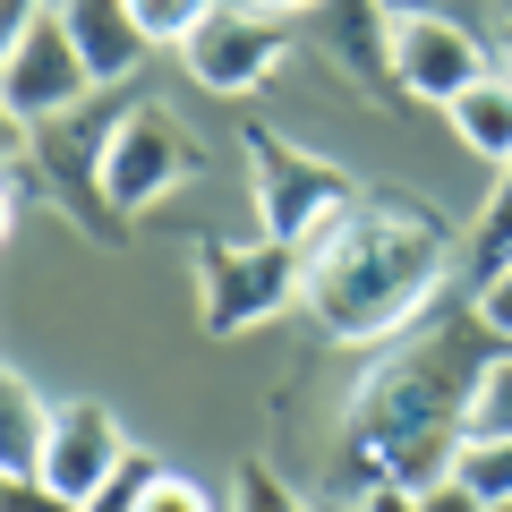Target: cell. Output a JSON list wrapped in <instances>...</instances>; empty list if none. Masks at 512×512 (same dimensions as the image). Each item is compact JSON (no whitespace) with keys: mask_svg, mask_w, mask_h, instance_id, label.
<instances>
[{"mask_svg":"<svg viewBox=\"0 0 512 512\" xmlns=\"http://www.w3.org/2000/svg\"><path fill=\"white\" fill-rule=\"evenodd\" d=\"M495 359V333L478 308L436 316V325L393 333L367 384L350 393L342 419V461H333V487L367 495V487H444L470 444V393Z\"/></svg>","mask_w":512,"mask_h":512,"instance_id":"1","label":"cell"},{"mask_svg":"<svg viewBox=\"0 0 512 512\" xmlns=\"http://www.w3.org/2000/svg\"><path fill=\"white\" fill-rule=\"evenodd\" d=\"M299 256H308V291L299 299L333 342H393L436 308V291L453 282V265L470 248L419 197H359Z\"/></svg>","mask_w":512,"mask_h":512,"instance_id":"2","label":"cell"},{"mask_svg":"<svg viewBox=\"0 0 512 512\" xmlns=\"http://www.w3.org/2000/svg\"><path fill=\"white\" fill-rule=\"evenodd\" d=\"M43 137H26V120H9V137H18V154L43 171V197L60 205L69 222H86V239H120V205H111L103 188V163H111V128H120V103L111 94H94V103L60 111V120H35Z\"/></svg>","mask_w":512,"mask_h":512,"instance_id":"3","label":"cell"},{"mask_svg":"<svg viewBox=\"0 0 512 512\" xmlns=\"http://www.w3.org/2000/svg\"><path fill=\"white\" fill-rule=\"evenodd\" d=\"M308 291V256L291 239L256 231V239H205L197 248V316L214 333H248L265 316H282Z\"/></svg>","mask_w":512,"mask_h":512,"instance_id":"4","label":"cell"},{"mask_svg":"<svg viewBox=\"0 0 512 512\" xmlns=\"http://www.w3.org/2000/svg\"><path fill=\"white\" fill-rule=\"evenodd\" d=\"M248 188H256V231L291 239V248H308L316 231H333V222L359 205L350 171H333L325 154L291 146L274 128H248Z\"/></svg>","mask_w":512,"mask_h":512,"instance_id":"5","label":"cell"},{"mask_svg":"<svg viewBox=\"0 0 512 512\" xmlns=\"http://www.w3.org/2000/svg\"><path fill=\"white\" fill-rule=\"evenodd\" d=\"M0 86H9V120H60V111H77L94 94V69L86 52H77L69 18H60V0L43 9L26 35H9V60H0Z\"/></svg>","mask_w":512,"mask_h":512,"instance_id":"6","label":"cell"},{"mask_svg":"<svg viewBox=\"0 0 512 512\" xmlns=\"http://www.w3.org/2000/svg\"><path fill=\"white\" fill-rule=\"evenodd\" d=\"M197 137H188L180 120H171L163 103H128L120 111V128H111V163H103V188H111V205L120 214H137V205H154V197H171L180 180H197Z\"/></svg>","mask_w":512,"mask_h":512,"instance_id":"7","label":"cell"},{"mask_svg":"<svg viewBox=\"0 0 512 512\" xmlns=\"http://www.w3.org/2000/svg\"><path fill=\"white\" fill-rule=\"evenodd\" d=\"M495 69V43L478 35V18H393V86L419 103L453 111L461 86Z\"/></svg>","mask_w":512,"mask_h":512,"instance_id":"8","label":"cell"},{"mask_svg":"<svg viewBox=\"0 0 512 512\" xmlns=\"http://www.w3.org/2000/svg\"><path fill=\"white\" fill-rule=\"evenodd\" d=\"M180 52H188V69H197L205 94H256L282 69L291 35H282V18H265V9H248V0H214V18H205Z\"/></svg>","mask_w":512,"mask_h":512,"instance_id":"9","label":"cell"},{"mask_svg":"<svg viewBox=\"0 0 512 512\" xmlns=\"http://www.w3.org/2000/svg\"><path fill=\"white\" fill-rule=\"evenodd\" d=\"M128 461V436L103 402H52V436H43V478H52L69 504H86L111 470Z\"/></svg>","mask_w":512,"mask_h":512,"instance_id":"10","label":"cell"},{"mask_svg":"<svg viewBox=\"0 0 512 512\" xmlns=\"http://www.w3.org/2000/svg\"><path fill=\"white\" fill-rule=\"evenodd\" d=\"M60 18H69L94 86H128V77H137V60H146V26H137L128 0H60Z\"/></svg>","mask_w":512,"mask_h":512,"instance_id":"11","label":"cell"},{"mask_svg":"<svg viewBox=\"0 0 512 512\" xmlns=\"http://www.w3.org/2000/svg\"><path fill=\"white\" fill-rule=\"evenodd\" d=\"M325 9V43L342 69H359L367 86H393V9L384 0H316Z\"/></svg>","mask_w":512,"mask_h":512,"instance_id":"12","label":"cell"},{"mask_svg":"<svg viewBox=\"0 0 512 512\" xmlns=\"http://www.w3.org/2000/svg\"><path fill=\"white\" fill-rule=\"evenodd\" d=\"M444 120H453L461 154H478V163H495V171L512 163V77L504 69H487L478 86H461V103L444 111Z\"/></svg>","mask_w":512,"mask_h":512,"instance_id":"13","label":"cell"},{"mask_svg":"<svg viewBox=\"0 0 512 512\" xmlns=\"http://www.w3.org/2000/svg\"><path fill=\"white\" fill-rule=\"evenodd\" d=\"M43 436H52V402H35V384L9 367L0 376V478H35Z\"/></svg>","mask_w":512,"mask_h":512,"instance_id":"14","label":"cell"},{"mask_svg":"<svg viewBox=\"0 0 512 512\" xmlns=\"http://www.w3.org/2000/svg\"><path fill=\"white\" fill-rule=\"evenodd\" d=\"M461 265H470V282H487L495 265H512V163L495 171V197L478 205V231H470V256Z\"/></svg>","mask_w":512,"mask_h":512,"instance_id":"15","label":"cell"},{"mask_svg":"<svg viewBox=\"0 0 512 512\" xmlns=\"http://www.w3.org/2000/svg\"><path fill=\"white\" fill-rule=\"evenodd\" d=\"M453 478L478 495V504H512V436H470L461 444V461H453Z\"/></svg>","mask_w":512,"mask_h":512,"instance_id":"16","label":"cell"},{"mask_svg":"<svg viewBox=\"0 0 512 512\" xmlns=\"http://www.w3.org/2000/svg\"><path fill=\"white\" fill-rule=\"evenodd\" d=\"M470 436H512V342L487 359V376L470 393Z\"/></svg>","mask_w":512,"mask_h":512,"instance_id":"17","label":"cell"},{"mask_svg":"<svg viewBox=\"0 0 512 512\" xmlns=\"http://www.w3.org/2000/svg\"><path fill=\"white\" fill-rule=\"evenodd\" d=\"M154 478H163V461L128 444V461H120V470H111L103 487L86 495V512H137V504H146V487H154Z\"/></svg>","mask_w":512,"mask_h":512,"instance_id":"18","label":"cell"},{"mask_svg":"<svg viewBox=\"0 0 512 512\" xmlns=\"http://www.w3.org/2000/svg\"><path fill=\"white\" fill-rule=\"evenodd\" d=\"M128 9H137L146 43H188L205 18H214V0H128Z\"/></svg>","mask_w":512,"mask_h":512,"instance_id":"19","label":"cell"},{"mask_svg":"<svg viewBox=\"0 0 512 512\" xmlns=\"http://www.w3.org/2000/svg\"><path fill=\"white\" fill-rule=\"evenodd\" d=\"M231 512H299V495L282 487L274 470H256V461H248V470L231 478Z\"/></svg>","mask_w":512,"mask_h":512,"instance_id":"20","label":"cell"},{"mask_svg":"<svg viewBox=\"0 0 512 512\" xmlns=\"http://www.w3.org/2000/svg\"><path fill=\"white\" fill-rule=\"evenodd\" d=\"M0 512H86V504H69V495L35 470V478H0Z\"/></svg>","mask_w":512,"mask_h":512,"instance_id":"21","label":"cell"},{"mask_svg":"<svg viewBox=\"0 0 512 512\" xmlns=\"http://www.w3.org/2000/svg\"><path fill=\"white\" fill-rule=\"evenodd\" d=\"M470 308L487 316V333H495V342H512V265H495L487 282H470Z\"/></svg>","mask_w":512,"mask_h":512,"instance_id":"22","label":"cell"},{"mask_svg":"<svg viewBox=\"0 0 512 512\" xmlns=\"http://www.w3.org/2000/svg\"><path fill=\"white\" fill-rule=\"evenodd\" d=\"M137 512H214V495H205L197 478L163 470V478H154V487H146V504H137Z\"/></svg>","mask_w":512,"mask_h":512,"instance_id":"23","label":"cell"},{"mask_svg":"<svg viewBox=\"0 0 512 512\" xmlns=\"http://www.w3.org/2000/svg\"><path fill=\"white\" fill-rule=\"evenodd\" d=\"M393 18H478L487 0H384Z\"/></svg>","mask_w":512,"mask_h":512,"instance_id":"24","label":"cell"},{"mask_svg":"<svg viewBox=\"0 0 512 512\" xmlns=\"http://www.w3.org/2000/svg\"><path fill=\"white\" fill-rule=\"evenodd\" d=\"M419 512H487V504H478L461 478H444V487H419Z\"/></svg>","mask_w":512,"mask_h":512,"instance_id":"25","label":"cell"},{"mask_svg":"<svg viewBox=\"0 0 512 512\" xmlns=\"http://www.w3.org/2000/svg\"><path fill=\"white\" fill-rule=\"evenodd\" d=\"M359 512H419V487H393V478H384V487L359 495Z\"/></svg>","mask_w":512,"mask_h":512,"instance_id":"26","label":"cell"},{"mask_svg":"<svg viewBox=\"0 0 512 512\" xmlns=\"http://www.w3.org/2000/svg\"><path fill=\"white\" fill-rule=\"evenodd\" d=\"M35 18H43V0H9V18H0V26H9V35H26Z\"/></svg>","mask_w":512,"mask_h":512,"instance_id":"27","label":"cell"},{"mask_svg":"<svg viewBox=\"0 0 512 512\" xmlns=\"http://www.w3.org/2000/svg\"><path fill=\"white\" fill-rule=\"evenodd\" d=\"M495 69L512 77V9H504V26H495Z\"/></svg>","mask_w":512,"mask_h":512,"instance_id":"28","label":"cell"},{"mask_svg":"<svg viewBox=\"0 0 512 512\" xmlns=\"http://www.w3.org/2000/svg\"><path fill=\"white\" fill-rule=\"evenodd\" d=\"M248 9H265V18H291V9H316V0H248Z\"/></svg>","mask_w":512,"mask_h":512,"instance_id":"29","label":"cell"},{"mask_svg":"<svg viewBox=\"0 0 512 512\" xmlns=\"http://www.w3.org/2000/svg\"><path fill=\"white\" fill-rule=\"evenodd\" d=\"M316 512H359V495H350V504H316Z\"/></svg>","mask_w":512,"mask_h":512,"instance_id":"30","label":"cell"},{"mask_svg":"<svg viewBox=\"0 0 512 512\" xmlns=\"http://www.w3.org/2000/svg\"><path fill=\"white\" fill-rule=\"evenodd\" d=\"M495 512H512V504H495Z\"/></svg>","mask_w":512,"mask_h":512,"instance_id":"31","label":"cell"},{"mask_svg":"<svg viewBox=\"0 0 512 512\" xmlns=\"http://www.w3.org/2000/svg\"><path fill=\"white\" fill-rule=\"evenodd\" d=\"M504 9H512V0H504Z\"/></svg>","mask_w":512,"mask_h":512,"instance_id":"32","label":"cell"}]
</instances>
